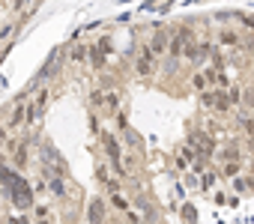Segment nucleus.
<instances>
[{
	"instance_id": "f257e3e1",
	"label": "nucleus",
	"mask_w": 254,
	"mask_h": 224,
	"mask_svg": "<svg viewBox=\"0 0 254 224\" xmlns=\"http://www.w3.org/2000/svg\"><path fill=\"white\" fill-rule=\"evenodd\" d=\"M156 72H159V57L147 48V42L132 54V75L138 78V81H150V78H156Z\"/></svg>"
},
{
	"instance_id": "f03ea898",
	"label": "nucleus",
	"mask_w": 254,
	"mask_h": 224,
	"mask_svg": "<svg viewBox=\"0 0 254 224\" xmlns=\"http://www.w3.org/2000/svg\"><path fill=\"white\" fill-rule=\"evenodd\" d=\"M99 147H102V153H105V159H108V165H111V170L120 176V159H123V144H120V138H117V132L114 129H105L102 126V132H99Z\"/></svg>"
},
{
	"instance_id": "7ed1b4c3",
	"label": "nucleus",
	"mask_w": 254,
	"mask_h": 224,
	"mask_svg": "<svg viewBox=\"0 0 254 224\" xmlns=\"http://www.w3.org/2000/svg\"><path fill=\"white\" fill-rule=\"evenodd\" d=\"M242 42H245V33L236 27H218L215 30V45L221 51H242Z\"/></svg>"
},
{
	"instance_id": "20e7f679",
	"label": "nucleus",
	"mask_w": 254,
	"mask_h": 224,
	"mask_svg": "<svg viewBox=\"0 0 254 224\" xmlns=\"http://www.w3.org/2000/svg\"><path fill=\"white\" fill-rule=\"evenodd\" d=\"M36 200V194H33V188L24 182V179H15L12 182V206L21 212V215H27V209H30V203Z\"/></svg>"
},
{
	"instance_id": "39448f33",
	"label": "nucleus",
	"mask_w": 254,
	"mask_h": 224,
	"mask_svg": "<svg viewBox=\"0 0 254 224\" xmlns=\"http://www.w3.org/2000/svg\"><path fill=\"white\" fill-rule=\"evenodd\" d=\"M24 114H27V96H21V99H15V102H12V108H9V114H6V120H3V126H6V132H9V135L21 132Z\"/></svg>"
},
{
	"instance_id": "423d86ee",
	"label": "nucleus",
	"mask_w": 254,
	"mask_h": 224,
	"mask_svg": "<svg viewBox=\"0 0 254 224\" xmlns=\"http://www.w3.org/2000/svg\"><path fill=\"white\" fill-rule=\"evenodd\" d=\"M105 200H108V206H111V212H114L117 218H120L126 209L132 206V197L123 191V185H114V188H108V191H105Z\"/></svg>"
},
{
	"instance_id": "0eeeda50",
	"label": "nucleus",
	"mask_w": 254,
	"mask_h": 224,
	"mask_svg": "<svg viewBox=\"0 0 254 224\" xmlns=\"http://www.w3.org/2000/svg\"><path fill=\"white\" fill-rule=\"evenodd\" d=\"M168 39H171V27H168V24H159V27H153V33H150V39H147V48L162 60V57H165V48H168Z\"/></svg>"
},
{
	"instance_id": "6e6552de",
	"label": "nucleus",
	"mask_w": 254,
	"mask_h": 224,
	"mask_svg": "<svg viewBox=\"0 0 254 224\" xmlns=\"http://www.w3.org/2000/svg\"><path fill=\"white\" fill-rule=\"evenodd\" d=\"M114 212H111V206H108V200L102 197V194H96L90 203H87V209H84V218L87 221H108Z\"/></svg>"
},
{
	"instance_id": "1a4fd4ad",
	"label": "nucleus",
	"mask_w": 254,
	"mask_h": 224,
	"mask_svg": "<svg viewBox=\"0 0 254 224\" xmlns=\"http://www.w3.org/2000/svg\"><path fill=\"white\" fill-rule=\"evenodd\" d=\"M123 108V93H120V87H105V99H102V111L99 114H105V117H111L114 120V114Z\"/></svg>"
},
{
	"instance_id": "9d476101",
	"label": "nucleus",
	"mask_w": 254,
	"mask_h": 224,
	"mask_svg": "<svg viewBox=\"0 0 254 224\" xmlns=\"http://www.w3.org/2000/svg\"><path fill=\"white\" fill-rule=\"evenodd\" d=\"M96 182L108 191V188H114V185H123V179L111 170V165H108V159H99L96 162Z\"/></svg>"
},
{
	"instance_id": "9b49d317",
	"label": "nucleus",
	"mask_w": 254,
	"mask_h": 224,
	"mask_svg": "<svg viewBox=\"0 0 254 224\" xmlns=\"http://www.w3.org/2000/svg\"><path fill=\"white\" fill-rule=\"evenodd\" d=\"M24 15H12L9 21H3V24H0V45H9L18 33H21V27H24Z\"/></svg>"
},
{
	"instance_id": "f8f14e48",
	"label": "nucleus",
	"mask_w": 254,
	"mask_h": 224,
	"mask_svg": "<svg viewBox=\"0 0 254 224\" xmlns=\"http://www.w3.org/2000/svg\"><path fill=\"white\" fill-rule=\"evenodd\" d=\"M27 218L30 221H51V218H57V212L48 200H33L30 209H27Z\"/></svg>"
},
{
	"instance_id": "ddd939ff",
	"label": "nucleus",
	"mask_w": 254,
	"mask_h": 224,
	"mask_svg": "<svg viewBox=\"0 0 254 224\" xmlns=\"http://www.w3.org/2000/svg\"><path fill=\"white\" fill-rule=\"evenodd\" d=\"M227 185H230V194H236V197H245V194L254 188V176L242 170V173L230 176V179H227Z\"/></svg>"
},
{
	"instance_id": "4468645a",
	"label": "nucleus",
	"mask_w": 254,
	"mask_h": 224,
	"mask_svg": "<svg viewBox=\"0 0 254 224\" xmlns=\"http://www.w3.org/2000/svg\"><path fill=\"white\" fill-rule=\"evenodd\" d=\"M120 144H123V150H132V153H144V138L132 129V126H126V129H120Z\"/></svg>"
},
{
	"instance_id": "2eb2a0df",
	"label": "nucleus",
	"mask_w": 254,
	"mask_h": 224,
	"mask_svg": "<svg viewBox=\"0 0 254 224\" xmlns=\"http://www.w3.org/2000/svg\"><path fill=\"white\" fill-rule=\"evenodd\" d=\"M105 63H108V54H105L96 42H90V48H87V66H90L93 72H102Z\"/></svg>"
},
{
	"instance_id": "dca6fc26",
	"label": "nucleus",
	"mask_w": 254,
	"mask_h": 224,
	"mask_svg": "<svg viewBox=\"0 0 254 224\" xmlns=\"http://www.w3.org/2000/svg\"><path fill=\"white\" fill-rule=\"evenodd\" d=\"M212 156H215V162H233V159H239V162H242V159H245L239 144H224V147L212 150Z\"/></svg>"
},
{
	"instance_id": "f3484780",
	"label": "nucleus",
	"mask_w": 254,
	"mask_h": 224,
	"mask_svg": "<svg viewBox=\"0 0 254 224\" xmlns=\"http://www.w3.org/2000/svg\"><path fill=\"white\" fill-rule=\"evenodd\" d=\"M87 48H90V42H75L69 48V63L72 66H87Z\"/></svg>"
},
{
	"instance_id": "a211bd4d",
	"label": "nucleus",
	"mask_w": 254,
	"mask_h": 224,
	"mask_svg": "<svg viewBox=\"0 0 254 224\" xmlns=\"http://www.w3.org/2000/svg\"><path fill=\"white\" fill-rule=\"evenodd\" d=\"M215 168H218V176H221V179H230V176H236V173L245 170V165H242L239 159H233V162H218Z\"/></svg>"
},
{
	"instance_id": "6ab92c4d",
	"label": "nucleus",
	"mask_w": 254,
	"mask_h": 224,
	"mask_svg": "<svg viewBox=\"0 0 254 224\" xmlns=\"http://www.w3.org/2000/svg\"><path fill=\"white\" fill-rule=\"evenodd\" d=\"M242 111H248V114H254V84L242 87V102H239Z\"/></svg>"
},
{
	"instance_id": "aec40b11",
	"label": "nucleus",
	"mask_w": 254,
	"mask_h": 224,
	"mask_svg": "<svg viewBox=\"0 0 254 224\" xmlns=\"http://www.w3.org/2000/svg\"><path fill=\"white\" fill-rule=\"evenodd\" d=\"M9 9H12V15H21V12H27V9H36V0H12Z\"/></svg>"
},
{
	"instance_id": "412c9836",
	"label": "nucleus",
	"mask_w": 254,
	"mask_h": 224,
	"mask_svg": "<svg viewBox=\"0 0 254 224\" xmlns=\"http://www.w3.org/2000/svg\"><path fill=\"white\" fill-rule=\"evenodd\" d=\"M102 99H105V87L90 90V111H102Z\"/></svg>"
},
{
	"instance_id": "4be33fe9",
	"label": "nucleus",
	"mask_w": 254,
	"mask_h": 224,
	"mask_svg": "<svg viewBox=\"0 0 254 224\" xmlns=\"http://www.w3.org/2000/svg\"><path fill=\"white\" fill-rule=\"evenodd\" d=\"M90 132H93V138H99V132H102V120H99V111H90Z\"/></svg>"
},
{
	"instance_id": "5701e85b",
	"label": "nucleus",
	"mask_w": 254,
	"mask_h": 224,
	"mask_svg": "<svg viewBox=\"0 0 254 224\" xmlns=\"http://www.w3.org/2000/svg\"><path fill=\"white\" fill-rule=\"evenodd\" d=\"M215 203H227V191H215Z\"/></svg>"
},
{
	"instance_id": "b1692460",
	"label": "nucleus",
	"mask_w": 254,
	"mask_h": 224,
	"mask_svg": "<svg viewBox=\"0 0 254 224\" xmlns=\"http://www.w3.org/2000/svg\"><path fill=\"white\" fill-rule=\"evenodd\" d=\"M183 215H186V218H197V212H194L191 206H183Z\"/></svg>"
},
{
	"instance_id": "393cba45",
	"label": "nucleus",
	"mask_w": 254,
	"mask_h": 224,
	"mask_svg": "<svg viewBox=\"0 0 254 224\" xmlns=\"http://www.w3.org/2000/svg\"><path fill=\"white\" fill-rule=\"evenodd\" d=\"M245 173H251V176H254V156L248 159V168H245Z\"/></svg>"
}]
</instances>
